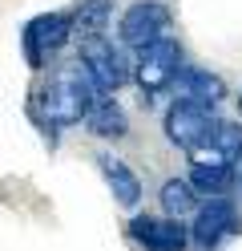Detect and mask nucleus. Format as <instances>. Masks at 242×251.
Listing matches in <instances>:
<instances>
[{
  "instance_id": "nucleus-1",
  "label": "nucleus",
  "mask_w": 242,
  "mask_h": 251,
  "mask_svg": "<svg viewBox=\"0 0 242 251\" xmlns=\"http://www.w3.org/2000/svg\"><path fill=\"white\" fill-rule=\"evenodd\" d=\"M93 101H97V85L85 73V65L77 61V65H61L48 73L44 89L37 93V114L48 126H77L85 122Z\"/></svg>"
},
{
  "instance_id": "nucleus-2",
  "label": "nucleus",
  "mask_w": 242,
  "mask_h": 251,
  "mask_svg": "<svg viewBox=\"0 0 242 251\" xmlns=\"http://www.w3.org/2000/svg\"><path fill=\"white\" fill-rule=\"evenodd\" d=\"M177 69H182V49L174 37H157L137 45V61H133V77L141 93H161L166 85H174Z\"/></svg>"
},
{
  "instance_id": "nucleus-3",
  "label": "nucleus",
  "mask_w": 242,
  "mask_h": 251,
  "mask_svg": "<svg viewBox=\"0 0 242 251\" xmlns=\"http://www.w3.org/2000/svg\"><path fill=\"white\" fill-rule=\"evenodd\" d=\"M69 41H73V17H69V12H44V17H32L24 25V37H21L24 57H28L32 69H44L48 57H57Z\"/></svg>"
},
{
  "instance_id": "nucleus-4",
  "label": "nucleus",
  "mask_w": 242,
  "mask_h": 251,
  "mask_svg": "<svg viewBox=\"0 0 242 251\" xmlns=\"http://www.w3.org/2000/svg\"><path fill=\"white\" fill-rule=\"evenodd\" d=\"M81 65H85V73L93 77V85L101 93H113L129 81V61L105 33L81 37Z\"/></svg>"
},
{
  "instance_id": "nucleus-5",
  "label": "nucleus",
  "mask_w": 242,
  "mask_h": 251,
  "mask_svg": "<svg viewBox=\"0 0 242 251\" xmlns=\"http://www.w3.org/2000/svg\"><path fill=\"white\" fill-rule=\"evenodd\" d=\"M190 158L198 166H234L242 158V126L238 122H210V130L190 146Z\"/></svg>"
},
{
  "instance_id": "nucleus-6",
  "label": "nucleus",
  "mask_w": 242,
  "mask_h": 251,
  "mask_svg": "<svg viewBox=\"0 0 242 251\" xmlns=\"http://www.w3.org/2000/svg\"><path fill=\"white\" fill-rule=\"evenodd\" d=\"M174 28V17L166 4H157V0H145V4H133L125 8L121 17V41L125 45H145V41H157V37H170Z\"/></svg>"
},
{
  "instance_id": "nucleus-7",
  "label": "nucleus",
  "mask_w": 242,
  "mask_h": 251,
  "mask_svg": "<svg viewBox=\"0 0 242 251\" xmlns=\"http://www.w3.org/2000/svg\"><path fill=\"white\" fill-rule=\"evenodd\" d=\"M210 122H214V105H202V101L182 98V101H174L170 114H166V138H170L174 146L190 150L210 130Z\"/></svg>"
},
{
  "instance_id": "nucleus-8",
  "label": "nucleus",
  "mask_w": 242,
  "mask_h": 251,
  "mask_svg": "<svg viewBox=\"0 0 242 251\" xmlns=\"http://www.w3.org/2000/svg\"><path fill=\"white\" fill-rule=\"evenodd\" d=\"M133 243L145 251H182L190 231L182 227V219H133L129 223Z\"/></svg>"
},
{
  "instance_id": "nucleus-9",
  "label": "nucleus",
  "mask_w": 242,
  "mask_h": 251,
  "mask_svg": "<svg viewBox=\"0 0 242 251\" xmlns=\"http://www.w3.org/2000/svg\"><path fill=\"white\" fill-rule=\"evenodd\" d=\"M230 231H234V202H226V199H210L198 211V219H194V243H198V251H214Z\"/></svg>"
},
{
  "instance_id": "nucleus-10",
  "label": "nucleus",
  "mask_w": 242,
  "mask_h": 251,
  "mask_svg": "<svg viewBox=\"0 0 242 251\" xmlns=\"http://www.w3.org/2000/svg\"><path fill=\"white\" fill-rule=\"evenodd\" d=\"M174 81L182 85V98H190V101H202V105H218V101L226 98L222 77L206 73V69H177V77H174Z\"/></svg>"
},
{
  "instance_id": "nucleus-11",
  "label": "nucleus",
  "mask_w": 242,
  "mask_h": 251,
  "mask_svg": "<svg viewBox=\"0 0 242 251\" xmlns=\"http://www.w3.org/2000/svg\"><path fill=\"white\" fill-rule=\"evenodd\" d=\"M101 175H105V182H109V191L117 195V202L121 207H137V199H141V182H137V175L129 170L121 158H113V154H101Z\"/></svg>"
},
{
  "instance_id": "nucleus-12",
  "label": "nucleus",
  "mask_w": 242,
  "mask_h": 251,
  "mask_svg": "<svg viewBox=\"0 0 242 251\" xmlns=\"http://www.w3.org/2000/svg\"><path fill=\"white\" fill-rule=\"evenodd\" d=\"M85 122H89V130H93L97 138H121V134L129 130L125 109H121L117 101H113V98H97V101L89 105Z\"/></svg>"
},
{
  "instance_id": "nucleus-13",
  "label": "nucleus",
  "mask_w": 242,
  "mask_h": 251,
  "mask_svg": "<svg viewBox=\"0 0 242 251\" xmlns=\"http://www.w3.org/2000/svg\"><path fill=\"white\" fill-rule=\"evenodd\" d=\"M109 8H113V0H81V8L73 12V33H77V37H97V33H105Z\"/></svg>"
},
{
  "instance_id": "nucleus-14",
  "label": "nucleus",
  "mask_w": 242,
  "mask_h": 251,
  "mask_svg": "<svg viewBox=\"0 0 242 251\" xmlns=\"http://www.w3.org/2000/svg\"><path fill=\"white\" fill-rule=\"evenodd\" d=\"M194 207H198V191H194L186 178H170L166 186H161V211H166L170 219H182Z\"/></svg>"
},
{
  "instance_id": "nucleus-15",
  "label": "nucleus",
  "mask_w": 242,
  "mask_h": 251,
  "mask_svg": "<svg viewBox=\"0 0 242 251\" xmlns=\"http://www.w3.org/2000/svg\"><path fill=\"white\" fill-rule=\"evenodd\" d=\"M186 182L198 195H222L226 186L234 182V166H198V162H194V170H190Z\"/></svg>"
},
{
  "instance_id": "nucleus-16",
  "label": "nucleus",
  "mask_w": 242,
  "mask_h": 251,
  "mask_svg": "<svg viewBox=\"0 0 242 251\" xmlns=\"http://www.w3.org/2000/svg\"><path fill=\"white\" fill-rule=\"evenodd\" d=\"M238 162H242V158H238ZM238 182H242V170H238Z\"/></svg>"
},
{
  "instance_id": "nucleus-17",
  "label": "nucleus",
  "mask_w": 242,
  "mask_h": 251,
  "mask_svg": "<svg viewBox=\"0 0 242 251\" xmlns=\"http://www.w3.org/2000/svg\"><path fill=\"white\" fill-rule=\"evenodd\" d=\"M238 105H242V98H238Z\"/></svg>"
}]
</instances>
